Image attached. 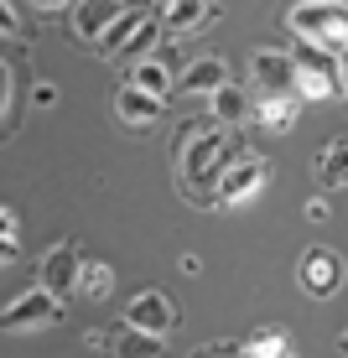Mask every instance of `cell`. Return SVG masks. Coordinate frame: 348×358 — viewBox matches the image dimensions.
<instances>
[{"label": "cell", "instance_id": "cell-1", "mask_svg": "<svg viewBox=\"0 0 348 358\" xmlns=\"http://www.w3.org/2000/svg\"><path fill=\"white\" fill-rule=\"evenodd\" d=\"M286 27L302 36L307 47H322V52H338L348 47V0H296Z\"/></svg>", "mask_w": 348, "mask_h": 358}, {"label": "cell", "instance_id": "cell-2", "mask_svg": "<svg viewBox=\"0 0 348 358\" xmlns=\"http://www.w3.org/2000/svg\"><path fill=\"white\" fill-rule=\"evenodd\" d=\"M177 151H182L177 156L182 182L193 187V197H203V182H223V135H218V125H208V120L188 125Z\"/></svg>", "mask_w": 348, "mask_h": 358}, {"label": "cell", "instance_id": "cell-3", "mask_svg": "<svg viewBox=\"0 0 348 358\" xmlns=\"http://www.w3.org/2000/svg\"><path fill=\"white\" fill-rule=\"evenodd\" d=\"M296 94L307 99H343V57L322 52V47H307L296 57Z\"/></svg>", "mask_w": 348, "mask_h": 358}, {"label": "cell", "instance_id": "cell-4", "mask_svg": "<svg viewBox=\"0 0 348 358\" xmlns=\"http://www.w3.org/2000/svg\"><path fill=\"white\" fill-rule=\"evenodd\" d=\"M63 296L57 291H47V286H36V291H27L21 301H11L6 306V317H0V327L6 332H36V327H53L57 317H63Z\"/></svg>", "mask_w": 348, "mask_h": 358}, {"label": "cell", "instance_id": "cell-5", "mask_svg": "<svg viewBox=\"0 0 348 358\" xmlns=\"http://www.w3.org/2000/svg\"><path fill=\"white\" fill-rule=\"evenodd\" d=\"M250 83H255V94L260 99H291L296 94V63L286 52H255L250 57Z\"/></svg>", "mask_w": 348, "mask_h": 358}, {"label": "cell", "instance_id": "cell-6", "mask_svg": "<svg viewBox=\"0 0 348 358\" xmlns=\"http://www.w3.org/2000/svg\"><path fill=\"white\" fill-rule=\"evenodd\" d=\"M302 286L312 296H333L343 286V260L333 250H307L302 255Z\"/></svg>", "mask_w": 348, "mask_h": 358}, {"label": "cell", "instance_id": "cell-7", "mask_svg": "<svg viewBox=\"0 0 348 358\" xmlns=\"http://www.w3.org/2000/svg\"><path fill=\"white\" fill-rule=\"evenodd\" d=\"M260 182H265V162L260 156H244V162H234L229 171H223V182H218V203H244V197H255L260 192Z\"/></svg>", "mask_w": 348, "mask_h": 358}, {"label": "cell", "instance_id": "cell-8", "mask_svg": "<svg viewBox=\"0 0 348 358\" xmlns=\"http://www.w3.org/2000/svg\"><path fill=\"white\" fill-rule=\"evenodd\" d=\"M78 275H83V265H78V250H73V244H57L42 260V286L57 291V296H78Z\"/></svg>", "mask_w": 348, "mask_h": 358}, {"label": "cell", "instance_id": "cell-9", "mask_svg": "<svg viewBox=\"0 0 348 358\" xmlns=\"http://www.w3.org/2000/svg\"><path fill=\"white\" fill-rule=\"evenodd\" d=\"M125 322H130V327H146V332H172L177 306H172L161 291H146V296H135V301L125 306Z\"/></svg>", "mask_w": 348, "mask_h": 358}, {"label": "cell", "instance_id": "cell-10", "mask_svg": "<svg viewBox=\"0 0 348 358\" xmlns=\"http://www.w3.org/2000/svg\"><path fill=\"white\" fill-rule=\"evenodd\" d=\"M182 94H208L214 99L218 89H229V68H223V57H193L188 73L177 78Z\"/></svg>", "mask_w": 348, "mask_h": 358}, {"label": "cell", "instance_id": "cell-11", "mask_svg": "<svg viewBox=\"0 0 348 358\" xmlns=\"http://www.w3.org/2000/svg\"><path fill=\"white\" fill-rule=\"evenodd\" d=\"M161 99L156 94H146V89H135V83H125V89L115 94V115L125 120V125H156L161 120Z\"/></svg>", "mask_w": 348, "mask_h": 358}, {"label": "cell", "instance_id": "cell-12", "mask_svg": "<svg viewBox=\"0 0 348 358\" xmlns=\"http://www.w3.org/2000/svg\"><path fill=\"white\" fill-rule=\"evenodd\" d=\"M120 0H83L78 6V16H73V31L83 36V42H99V36H104L109 27H115V16H120Z\"/></svg>", "mask_w": 348, "mask_h": 358}, {"label": "cell", "instance_id": "cell-13", "mask_svg": "<svg viewBox=\"0 0 348 358\" xmlns=\"http://www.w3.org/2000/svg\"><path fill=\"white\" fill-rule=\"evenodd\" d=\"M218 10H214V0H172L167 6V36H188L197 27H208Z\"/></svg>", "mask_w": 348, "mask_h": 358}, {"label": "cell", "instance_id": "cell-14", "mask_svg": "<svg viewBox=\"0 0 348 358\" xmlns=\"http://www.w3.org/2000/svg\"><path fill=\"white\" fill-rule=\"evenodd\" d=\"M167 47H161V52L156 57H146V63H135V73H130V83H135V89H146V94H156V99H167L172 94V83H177V78H172V63H167Z\"/></svg>", "mask_w": 348, "mask_h": 358}, {"label": "cell", "instance_id": "cell-15", "mask_svg": "<svg viewBox=\"0 0 348 358\" xmlns=\"http://www.w3.org/2000/svg\"><path fill=\"white\" fill-rule=\"evenodd\" d=\"M255 104H260V99H250L244 89H234V83H229V89L214 94V120H218V125H244V120L255 115Z\"/></svg>", "mask_w": 348, "mask_h": 358}, {"label": "cell", "instance_id": "cell-16", "mask_svg": "<svg viewBox=\"0 0 348 358\" xmlns=\"http://www.w3.org/2000/svg\"><path fill=\"white\" fill-rule=\"evenodd\" d=\"M115 353L120 358H161L167 348H161V332H146V327H120V338H115Z\"/></svg>", "mask_w": 348, "mask_h": 358}, {"label": "cell", "instance_id": "cell-17", "mask_svg": "<svg viewBox=\"0 0 348 358\" xmlns=\"http://www.w3.org/2000/svg\"><path fill=\"white\" fill-rule=\"evenodd\" d=\"M141 27H146V10H120V16H115V27L99 36V47H104L109 57H120V52H125V42H130V36L141 31Z\"/></svg>", "mask_w": 348, "mask_h": 358}, {"label": "cell", "instance_id": "cell-18", "mask_svg": "<svg viewBox=\"0 0 348 358\" xmlns=\"http://www.w3.org/2000/svg\"><path fill=\"white\" fill-rule=\"evenodd\" d=\"M317 182H322V187H338V182H348V141L328 145V151L317 156Z\"/></svg>", "mask_w": 348, "mask_h": 358}, {"label": "cell", "instance_id": "cell-19", "mask_svg": "<svg viewBox=\"0 0 348 358\" xmlns=\"http://www.w3.org/2000/svg\"><path fill=\"white\" fill-rule=\"evenodd\" d=\"M255 115H260V125H270V130H286V125H296L302 104H296V99H260V104H255Z\"/></svg>", "mask_w": 348, "mask_h": 358}, {"label": "cell", "instance_id": "cell-20", "mask_svg": "<svg viewBox=\"0 0 348 358\" xmlns=\"http://www.w3.org/2000/svg\"><path fill=\"white\" fill-rule=\"evenodd\" d=\"M109 286H115V270H109V265H99V260L83 265V275H78V296H83V301H104Z\"/></svg>", "mask_w": 348, "mask_h": 358}, {"label": "cell", "instance_id": "cell-21", "mask_svg": "<svg viewBox=\"0 0 348 358\" xmlns=\"http://www.w3.org/2000/svg\"><path fill=\"white\" fill-rule=\"evenodd\" d=\"M250 358H291V343H286L281 332H260L250 343Z\"/></svg>", "mask_w": 348, "mask_h": 358}, {"label": "cell", "instance_id": "cell-22", "mask_svg": "<svg viewBox=\"0 0 348 358\" xmlns=\"http://www.w3.org/2000/svg\"><path fill=\"white\" fill-rule=\"evenodd\" d=\"M0 94H6V130H16V109H11V99H16V68H0Z\"/></svg>", "mask_w": 348, "mask_h": 358}, {"label": "cell", "instance_id": "cell-23", "mask_svg": "<svg viewBox=\"0 0 348 358\" xmlns=\"http://www.w3.org/2000/svg\"><path fill=\"white\" fill-rule=\"evenodd\" d=\"M0 27H6L11 42H21V21H16V10H11V6H0Z\"/></svg>", "mask_w": 348, "mask_h": 358}, {"label": "cell", "instance_id": "cell-24", "mask_svg": "<svg viewBox=\"0 0 348 358\" xmlns=\"http://www.w3.org/2000/svg\"><path fill=\"white\" fill-rule=\"evenodd\" d=\"M32 99H36V104H57V89H53V83H36Z\"/></svg>", "mask_w": 348, "mask_h": 358}, {"label": "cell", "instance_id": "cell-25", "mask_svg": "<svg viewBox=\"0 0 348 358\" xmlns=\"http://www.w3.org/2000/svg\"><path fill=\"white\" fill-rule=\"evenodd\" d=\"M68 0H36V10H63Z\"/></svg>", "mask_w": 348, "mask_h": 358}, {"label": "cell", "instance_id": "cell-26", "mask_svg": "<svg viewBox=\"0 0 348 358\" xmlns=\"http://www.w3.org/2000/svg\"><path fill=\"white\" fill-rule=\"evenodd\" d=\"M343 104H348V47H343Z\"/></svg>", "mask_w": 348, "mask_h": 358}, {"label": "cell", "instance_id": "cell-27", "mask_svg": "<svg viewBox=\"0 0 348 358\" xmlns=\"http://www.w3.org/2000/svg\"><path fill=\"white\" fill-rule=\"evenodd\" d=\"M338 348H343V353H348V332H343V343H338Z\"/></svg>", "mask_w": 348, "mask_h": 358}, {"label": "cell", "instance_id": "cell-28", "mask_svg": "<svg viewBox=\"0 0 348 358\" xmlns=\"http://www.w3.org/2000/svg\"><path fill=\"white\" fill-rule=\"evenodd\" d=\"M291 358H296V353H291Z\"/></svg>", "mask_w": 348, "mask_h": 358}]
</instances>
